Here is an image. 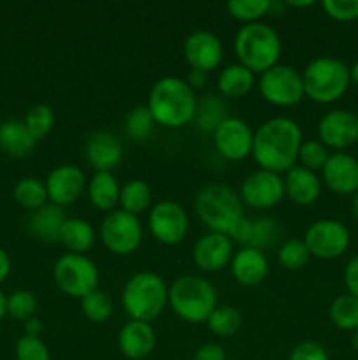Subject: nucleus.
Instances as JSON below:
<instances>
[{
	"instance_id": "1",
	"label": "nucleus",
	"mask_w": 358,
	"mask_h": 360,
	"mask_svg": "<svg viewBox=\"0 0 358 360\" xmlns=\"http://www.w3.org/2000/svg\"><path fill=\"white\" fill-rule=\"evenodd\" d=\"M300 146V127L293 120L277 116L258 127L253 136L251 155L263 171L281 174L295 167Z\"/></svg>"
},
{
	"instance_id": "2",
	"label": "nucleus",
	"mask_w": 358,
	"mask_h": 360,
	"mask_svg": "<svg viewBox=\"0 0 358 360\" xmlns=\"http://www.w3.org/2000/svg\"><path fill=\"white\" fill-rule=\"evenodd\" d=\"M147 109L157 125L178 129L193 122L197 111L195 91L186 81L167 76L153 84L147 97Z\"/></svg>"
},
{
	"instance_id": "3",
	"label": "nucleus",
	"mask_w": 358,
	"mask_h": 360,
	"mask_svg": "<svg viewBox=\"0 0 358 360\" xmlns=\"http://www.w3.org/2000/svg\"><path fill=\"white\" fill-rule=\"evenodd\" d=\"M234 49L241 65L253 74H263L277 65L281 55V39L272 27L258 21L239 28Z\"/></svg>"
},
{
	"instance_id": "4",
	"label": "nucleus",
	"mask_w": 358,
	"mask_h": 360,
	"mask_svg": "<svg viewBox=\"0 0 358 360\" xmlns=\"http://www.w3.org/2000/svg\"><path fill=\"white\" fill-rule=\"evenodd\" d=\"M168 304L185 322H207L211 313L218 308L216 290L206 278L185 274L168 288Z\"/></svg>"
},
{
	"instance_id": "5",
	"label": "nucleus",
	"mask_w": 358,
	"mask_h": 360,
	"mask_svg": "<svg viewBox=\"0 0 358 360\" xmlns=\"http://www.w3.org/2000/svg\"><path fill=\"white\" fill-rule=\"evenodd\" d=\"M123 308L130 319L150 323L165 309L168 302V288L154 273H137L126 281L121 294Z\"/></svg>"
},
{
	"instance_id": "6",
	"label": "nucleus",
	"mask_w": 358,
	"mask_h": 360,
	"mask_svg": "<svg viewBox=\"0 0 358 360\" xmlns=\"http://www.w3.org/2000/svg\"><path fill=\"white\" fill-rule=\"evenodd\" d=\"M304 95L318 104H330L346 94L351 83L350 67L332 56H319L302 72Z\"/></svg>"
},
{
	"instance_id": "7",
	"label": "nucleus",
	"mask_w": 358,
	"mask_h": 360,
	"mask_svg": "<svg viewBox=\"0 0 358 360\" xmlns=\"http://www.w3.org/2000/svg\"><path fill=\"white\" fill-rule=\"evenodd\" d=\"M197 217L211 232L228 236L242 214V200L225 185H209L195 199Z\"/></svg>"
},
{
	"instance_id": "8",
	"label": "nucleus",
	"mask_w": 358,
	"mask_h": 360,
	"mask_svg": "<svg viewBox=\"0 0 358 360\" xmlns=\"http://www.w3.org/2000/svg\"><path fill=\"white\" fill-rule=\"evenodd\" d=\"M55 283L63 294L83 299L90 292L97 290L98 269L93 260L79 253H67L60 257L53 269Z\"/></svg>"
},
{
	"instance_id": "9",
	"label": "nucleus",
	"mask_w": 358,
	"mask_h": 360,
	"mask_svg": "<svg viewBox=\"0 0 358 360\" xmlns=\"http://www.w3.org/2000/svg\"><path fill=\"white\" fill-rule=\"evenodd\" d=\"M260 94L269 104L290 108L304 98L302 74L290 65H274L260 77Z\"/></svg>"
},
{
	"instance_id": "10",
	"label": "nucleus",
	"mask_w": 358,
	"mask_h": 360,
	"mask_svg": "<svg viewBox=\"0 0 358 360\" xmlns=\"http://www.w3.org/2000/svg\"><path fill=\"white\" fill-rule=\"evenodd\" d=\"M100 238L114 255H130L142 243V227L133 214L123 210L111 211L100 225Z\"/></svg>"
},
{
	"instance_id": "11",
	"label": "nucleus",
	"mask_w": 358,
	"mask_h": 360,
	"mask_svg": "<svg viewBox=\"0 0 358 360\" xmlns=\"http://www.w3.org/2000/svg\"><path fill=\"white\" fill-rule=\"evenodd\" d=\"M304 243L311 257L332 260L350 248V232L337 220H318L305 231Z\"/></svg>"
},
{
	"instance_id": "12",
	"label": "nucleus",
	"mask_w": 358,
	"mask_h": 360,
	"mask_svg": "<svg viewBox=\"0 0 358 360\" xmlns=\"http://www.w3.org/2000/svg\"><path fill=\"white\" fill-rule=\"evenodd\" d=\"M147 221L151 236L161 245H178L188 232V214L185 207L174 200H161L154 204Z\"/></svg>"
},
{
	"instance_id": "13",
	"label": "nucleus",
	"mask_w": 358,
	"mask_h": 360,
	"mask_svg": "<svg viewBox=\"0 0 358 360\" xmlns=\"http://www.w3.org/2000/svg\"><path fill=\"white\" fill-rule=\"evenodd\" d=\"M253 136L255 134L251 132L248 123L230 116L213 134L218 153L232 162L244 160L251 155Z\"/></svg>"
},
{
	"instance_id": "14",
	"label": "nucleus",
	"mask_w": 358,
	"mask_h": 360,
	"mask_svg": "<svg viewBox=\"0 0 358 360\" xmlns=\"http://www.w3.org/2000/svg\"><path fill=\"white\" fill-rule=\"evenodd\" d=\"M284 197V181L279 174L270 171L253 172L241 186V200L255 210H269Z\"/></svg>"
},
{
	"instance_id": "15",
	"label": "nucleus",
	"mask_w": 358,
	"mask_h": 360,
	"mask_svg": "<svg viewBox=\"0 0 358 360\" xmlns=\"http://www.w3.org/2000/svg\"><path fill=\"white\" fill-rule=\"evenodd\" d=\"M318 134L326 148H351L358 143V116L347 109H333L319 120Z\"/></svg>"
},
{
	"instance_id": "16",
	"label": "nucleus",
	"mask_w": 358,
	"mask_h": 360,
	"mask_svg": "<svg viewBox=\"0 0 358 360\" xmlns=\"http://www.w3.org/2000/svg\"><path fill=\"white\" fill-rule=\"evenodd\" d=\"M86 176L77 165H60L53 169L51 174L46 181V190H48V199L56 206H67L72 204L83 195L86 190Z\"/></svg>"
},
{
	"instance_id": "17",
	"label": "nucleus",
	"mask_w": 358,
	"mask_h": 360,
	"mask_svg": "<svg viewBox=\"0 0 358 360\" xmlns=\"http://www.w3.org/2000/svg\"><path fill=\"white\" fill-rule=\"evenodd\" d=\"M234 257V243L228 236L209 232L202 236L193 246V262L207 273L223 269Z\"/></svg>"
},
{
	"instance_id": "18",
	"label": "nucleus",
	"mask_w": 358,
	"mask_h": 360,
	"mask_svg": "<svg viewBox=\"0 0 358 360\" xmlns=\"http://www.w3.org/2000/svg\"><path fill=\"white\" fill-rule=\"evenodd\" d=\"M223 48L220 39L206 30H197L185 41V58L195 70L209 72L221 63Z\"/></svg>"
},
{
	"instance_id": "19",
	"label": "nucleus",
	"mask_w": 358,
	"mask_h": 360,
	"mask_svg": "<svg viewBox=\"0 0 358 360\" xmlns=\"http://www.w3.org/2000/svg\"><path fill=\"white\" fill-rule=\"evenodd\" d=\"M323 181L339 195L358 192V160L346 153H333L323 167Z\"/></svg>"
},
{
	"instance_id": "20",
	"label": "nucleus",
	"mask_w": 358,
	"mask_h": 360,
	"mask_svg": "<svg viewBox=\"0 0 358 360\" xmlns=\"http://www.w3.org/2000/svg\"><path fill=\"white\" fill-rule=\"evenodd\" d=\"M86 160L97 172H111L123 160V146L111 132L91 134L86 141Z\"/></svg>"
},
{
	"instance_id": "21",
	"label": "nucleus",
	"mask_w": 358,
	"mask_h": 360,
	"mask_svg": "<svg viewBox=\"0 0 358 360\" xmlns=\"http://www.w3.org/2000/svg\"><path fill=\"white\" fill-rule=\"evenodd\" d=\"M154 343H157L154 330L153 327L146 322L130 320V322L119 330L118 347L119 352H121L126 359H146L147 355L153 352Z\"/></svg>"
},
{
	"instance_id": "22",
	"label": "nucleus",
	"mask_w": 358,
	"mask_h": 360,
	"mask_svg": "<svg viewBox=\"0 0 358 360\" xmlns=\"http://www.w3.org/2000/svg\"><path fill=\"white\" fill-rule=\"evenodd\" d=\"M232 274L235 281H239L244 287H256L265 280L269 273V262L263 255L262 250L256 248H242L241 252L232 257Z\"/></svg>"
},
{
	"instance_id": "23",
	"label": "nucleus",
	"mask_w": 358,
	"mask_h": 360,
	"mask_svg": "<svg viewBox=\"0 0 358 360\" xmlns=\"http://www.w3.org/2000/svg\"><path fill=\"white\" fill-rule=\"evenodd\" d=\"M283 181L284 195L298 206H309V204L316 202L321 193V183H319L318 176L302 165L291 167Z\"/></svg>"
},
{
	"instance_id": "24",
	"label": "nucleus",
	"mask_w": 358,
	"mask_h": 360,
	"mask_svg": "<svg viewBox=\"0 0 358 360\" xmlns=\"http://www.w3.org/2000/svg\"><path fill=\"white\" fill-rule=\"evenodd\" d=\"M65 214L62 207L56 204H46L34 211V214L28 220V229L37 239L46 243L60 241V232H62L63 224H65Z\"/></svg>"
},
{
	"instance_id": "25",
	"label": "nucleus",
	"mask_w": 358,
	"mask_h": 360,
	"mask_svg": "<svg viewBox=\"0 0 358 360\" xmlns=\"http://www.w3.org/2000/svg\"><path fill=\"white\" fill-rule=\"evenodd\" d=\"M35 139L28 132L25 122L6 120L0 123V150L9 157L23 158L34 150Z\"/></svg>"
},
{
	"instance_id": "26",
	"label": "nucleus",
	"mask_w": 358,
	"mask_h": 360,
	"mask_svg": "<svg viewBox=\"0 0 358 360\" xmlns=\"http://www.w3.org/2000/svg\"><path fill=\"white\" fill-rule=\"evenodd\" d=\"M86 190L88 197H90V202L97 210L109 211L111 213L116 204L119 202L121 188L118 185V179L111 172H95L91 176L90 183L86 185Z\"/></svg>"
},
{
	"instance_id": "27",
	"label": "nucleus",
	"mask_w": 358,
	"mask_h": 360,
	"mask_svg": "<svg viewBox=\"0 0 358 360\" xmlns=\"http://www.w3.org/2000/svg\"><path fill=\"white\" fill-rule=\"evenodd\" d=\"M255 83V74L241 63H232L225 67L218 76V88L228 98H241L249 94Z\"/></svg>"
},
{
	"instance_id": "28",
	"label": "nucleus",
	"mask_w": 358,
	"mask_h": 360,
	"mask_svg": "<svg viewBox=\"0 0 358 360\" xmlns=\"http://www.w3.org/2000/svg\"><path fill=\"white\" fill-rule=\"evenodd\" d=\"M93 241L95 231L86 220H81V218H67L62 227V232H60V243L67 250L83 255L84 252H88L93 246Z\"/></svg>"
},
{
	"instance_id": "29",
	"label": "nucleus",
	"mask_w": 358,
	"mask_h": 360,
	"mask_svg": "<svg viewBox=\"0 0 358 360\" xmlns=\"http://www.w3.org/2000/svg\"><path fill=\"white\" fill-rule=\"evenodd\" d=\"M227 118V104H225L221 97L209 95V97H204L202 101L197 102V111L193 122H195V125L202 132L214 134V130Z\"/></svg>"
},
{
	"instance_id": "30",
	"label": "nucleus",
	"mask_w": 358,
	"mask_h": 360,
	"mask_svg": "<svg viewBox=\"0 0 358 360\" xmlns=\"http://www.w3.org/2000/svg\"><path fill=\"white\" fill-rule=\"evenodd\" d=\"M151 199H153L151 188L147 186V183L140 181V179H132V181H128L121 188V193H119L121 210L133 214V217L150 210Z\"/></svg>"
},
{
	"instance_id": "31",
	"label": "nucleus",
	"mask_w": 358,
	"mask_h": 360,
	"mask_svg": "<svg viewBox=\"0 0 358 360\" xmlns=\"http://www.w3.org/2000/svg\"><path fill=\"white\" fill-rule=\"evenodd\" d=\"M329 316L340 330H358V297L351 294L336 297L329 308Z\"/></svg>"
},
{
	"instance_id": "32",
	"label": "nucleus",
	"mask_w": 358,
	"mask_h": 360,
	"mask_svg": "<svg viewBox=\"0 0 358 360\" xmlns=\"http://www.w3.org/2000/svg\"><path fill=\"white\" fill-rule=\"evenodd\" d=\"M14 199L21 207L37 211L39 207L46 206V200H48L46 183L39 181L35 178L20 179L14 186Z\"/></svg>"
},
{
	"instance_id": "33",
	"label": "nucleus",
	"mask_w": 358,
	"mask_h": 360,
	"mask_svg": "<svg viewBox=\"0 0 358 360\" xmlns=\"http://www.w3.org/2000/svg\"><path fill=\"white\" fill-rule=\"evenodd\" d=\"M242 316L234 306H218L207 319V327L211 333L220 338H230L241 329Z\"/></svg>"
},
{
	"instance_id": "34",
	"label": "nucleus",
	"mask_w": 358,
	"mask_h": 360,
	"mask_svg": "<svg viewBox=\"0 0 358 360\" xmlns=\"http://www.w3.org/2000/svg\"><path fill=\"white\" fill-rule=\"evenodd\" d=\"M154 125H157V122L151 116V111L147 109V105H137V108H133L126 115L125 120L126 136L132 141H135V143L146 141L153 134Z\"/></svg>"
},
{
	"instance_id": "35",
	"label": "nucleus",
	"mask_w": 358,
	"mask_h": 360,
	"mask_svg": "<svg viewBox=\"0 0 358 360\" xmlns=\"http://www.w3.org/2000/svg\"><path fill=\"white\" fill-rule=\"evenodd\" d=\"M25 125L35 141L42 139L51 132L53 125H55V112L46 104L34 105L28 109L27 116H25Z\"/></svg>"
},
{
	"instance_id": "36",
	"label": "nucleus",
	"mask_w": 358,
	"mask_h": 360,
	"mask_svg": "<svg viewBox=\"0 0 358 360\" xmlns=\"http://www.w3.org/2000/svg\"><path fill=\"white\" fill-rule=\"evenodd\" d=\"M270 0H230L227 6L232 18L244 21L246 25L258 23V20L269 14Z\"/></svg>"
},
{
	"instance_id": "37",
	"label": "nucleus",
	"mask_w": 358,
	"mask_h": 360,
	"mask_svg": "<svg viewBox=\"0 0 358 360\" xmlns=\"http://www.w3.org/2000/svg\"><path fill=\"white\" fill-rule=\"evenodd\" d=\"M81 309L88 320L100 323L112 315V302L105 292L93 290L81 299Z\"/></svg>"
},
{
	"instance_id": "38",
	"label": "nucleus",
	"mask_w": 358,
	"mask_h": 360,
	"mask_svg": "<svg viewBox=\"0 0 358 360\" xmlns=\"http://www.w3.org/2000/svg\"><path fill=\"white\" fill-rule=\"evenodd\" d=\"M277 257H279V262L284 269L298 271L309 262L311 253H309L304 241H300V239H288L286 243L281 245Z\"/></svg>"
},
{
	"instance_id": "39",
	"label": "nucleus",
	"mask_w": 358,
	"mask_h": 360,
	"mask_svg": "<svg viewBox=\"0 0 358 360\" xmlns=\"http://www.w3.org/2000/svg\"><path fill=\"white\" fill-rule=\"evenodd\" d=\"M279 236V227L270 218H258V220H251V239L246 248H256L262 250L267 246H272L277 241Z\"/></svg>"
},
{
	"instance_id": "40",
	"label": "nucleus",
	"mask_w": 358,
	"mask_h": 360,
	"mask_svg": "<svg viewBox=\"0 0 358 360\" xmlns=\"http://www.w3.org/2000/svg\"><path fill=\"white\" fill-rule=\"evenodd\" d=\"M330 153L326 150L325 144L321 141H302V146L298 150V160H300L302 167L309 169V171H319L325 167L326 160H329Z\"/></svg>"
},
{
	"instance_id": "41",
	"label": "nucleus",
	"mask_w": 358,
	"mask_h": 360,
	"mask_svg": "<svg viewBox=\"0 0 358 360\" xmlns=\"http://www.w3.org/2000/svg\"><path fill=\"white\" fill-rule=\"evenodd\" d=\"M37 311V299L28 290H16L7 297V313L16 320H30Z\"/></svg>"
},
{
	"instance_id": "42",
	"label": "nucleus",
	"mask_w": 358,
	"mask_h": 360,
	"mask_svg": "<svg viewBox=\"0 0 358 360\" xmlns=\"http://www.w3.org/2000/svg\"><path fill=\"white\" fill-rule=\"evenodd\" d=\"M321 6L326 16L340 23L358 20V0H325Z\"/></svg>"
},
{
	"instance_id": "43",
	"label": "nucleus",
	"mask_w": 358,
	"mask_h": 360,
	"mask_svg": "<svg viewBox=\"0 0 358 360\" xmlns=\"http://www.w3.org/2000/svg\"><path fill=\"white\" fill-rule=\"evenodd\" d=\"M16 357L18 360H49V350L39 336L25 334L16 343Z\"/></svg>"
},
{
	"instance_id": "44",
	"label": "nucleus",
	"mask_w": 358,
	"mask_h": 360,
	"mask_svg": "<svg viewBox=\"0 0 358 360\" xmlns=\"http://www.w3.org/2000/svg\"><path fill=\"white\" fill-rule=\"evenodd\" d=\"M290 360H330L321 345L314 341H302L291 350Z\"/></svg>"
},
{
	"instance_id": "45",
	"label": "nucleus",
	"mask_w": 358,
	"mask_h": 360,
	"mask_svg": "<svg viewBox=\"0 0 358 360\" xmlns=\"http://www.w3.org/2000/svg\"><path fill=\"white\" fill-rule=\"evenodd\" d=\"M344 281H346L347 292L358 297V255L347 262L346 271H344Z\"/></svg>"
},
{
	"instance_id": "46",
	"label": "nucleus",
	"mask_w": 358,
	"mask_h": 360,
	"mask_svg": "<svg viewBox=\"0 0 358 360\" xmlns=\"http://www.w3.org/2000/svg\"><path fill=\"white\" fill-rule=\"evenodd\" d=\"M193 360H227V355H225V350L220 345L207 343L202 345V347L195 352Z\"/></svg>"
},
{
	"instance_id": "47",
	"label": "nucleus",
	"mask_w": 358,
	"mask_h": 360,
	"mask_svg": "<svg viewBox=\"0 0 358 360\" xmlns=\"http://www.w3.org/2000/svg\"><path fill=\"white\" fill-rule=\"evenodd\" d=\"M206 79H207V72H202V70L192 69V72L188 74V81H186V83H188L190 88H192L193 91H195L197 88H202L204 84H206Z\"/></svg>"
},
{
	"instance_id": "48",
	"label": "nucleus",
	"mask_w": 358,
	"mask_h": 360,
	"mask_svg": "<svg viewBox=\"0 0 358 360\" xmlns=\"http://www.w3.org/2000/svg\"><path fill=\"white\" fill-rule=\"evenodd\" d=\"M9 271H11L9 257H7V253L0 248V283L6 280L7 274H9Z\"/></svg>"
},
{
	"instance_id": "49",
	"label": "nucleus",
	"mask_w": 358,
	"mask_h": 360,
	"mask_svg": "<svg viewBox=\"0 0 358 360\" xmlns=\"http://www.w3.org/2000/svg\"><path fill=\"white\" fill-rule=\"evenodd\" d=\"M41 329H42V326L39 320H35V319L27 320V336H39Z\"/></svg>"
},
{
	"instance_id": "50",
	"label": "nucleus",
	"mask_w": 358,
	"mask_h": 360,
	"mask_svg": "<svg viewBox=\"0 0 358 360\" xmlns=\"http://www.w3.org/2000/svg\"><path fill=\"white\" fill-rule=\"evenodd\" d=\"M350 77L351 81L358 86V60L353 63V67H350Z\"/></svg>"
},
{
	"instance_id": "51",
	"label": "nucleus",
	"mask_w": 358,
	"mask_h": 360,
	"mask_svg": "<svg viewBox=\"0 0 358 360\" xmlns=\"http://www.w3.org/2000/svg\"><path fill=\"white\" fill-rule=\"evenodd\" d=\"M7 313V297L0 292V320L4 319V315Z\"/></svg>"
},
{
	"instance_id": "52",
	"label": "nucleus",
	"mask_w": 358,
	"mask_h": 360,
	"mask_svg": "<svg viewBox=\"0 0 358 360\" xmlns=\"http://www.w3.org/2000/svg\"><path fill=\"white\" fill-rule=\"evenodd\" d=\"M351 211H353V217H354V220L358 221V192L354 193L353 200H351Z\"/></svg>"
},
{
	"instance_id": "53",
	"label": "nucleus",
	"mask_w": 358,
	"mask_h": 360,
	"mask_svg": "<svg viewBox=\"0 0 358 360\" xmlns=\"http://www.w3.org/2000/svg\"><path fill=\"white\" fill-rule=\"evenodd\" d=\"M288 4H290L291 7H309V6H312L314 2H312V0H309V2H291V0H290Z\"/></svg>"
},
{
	"instance_id": "54",
	"label": "nucleus",
	"mask_w": 358,
	"mask_h": 360,
	"mask_svg": "<svg viewBox=\"0 0 358 360\" xmlns=\"http://www.w3.org/2000/svg\"><path fill=\"white\" fill-rule=\"evenodd\" d=\"M351 345H353L354 350L358 352V330H354V333H353V338H351Z\"/></svg>"
}]
</instances>
